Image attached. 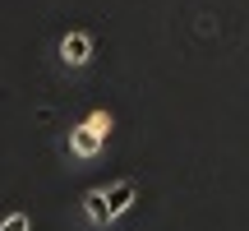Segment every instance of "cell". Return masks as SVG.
I'll return each instance as SVG.
<instances>
[{
  "mask_svg": "<svg viewBox=\"0 0 249 231\" xmlns=\"http://www.w3.org/2000/svg\"><path fill=\"white\" fill-rule=\"evenodd\" d=\"M107 130H111V120H107V111H97V116H88V120L79 125V130L70 134V148L79 153V157H92V153L107 143Z\"/></svg>",
  "mask_w": 249,
  "mask_h": 231,
  "instance_id": "1",
  "label": "cell"
},
{
  "mask_svg": "<svg viewBox=\"0 0 249 231\" xmlns=\"http://www.w3.org/2000/svg\"><path fill=\"white\" fill-rule=\"evenodd\" d=\"M60 56H65V65H83V60L92 56V42H88L83 33H70V37L60 42Z\"/></svg>",
  "mask_w": 249,
  "mask_h": 231,
  "instance_id": "2",
  "label": "cell"
},
{
  "mask_svg": "<svg viewBox=\"0 0 249 231\" xmlns=\"http://www.w3.org/2000/svg\"><path fill=\"white\" fill-rule=\"evenodd\" d=\"M129 204H134V185H129V180H120V185L107 190V213H111V217H120Z\"/></svg>",
  "mask_w": 249,
  "mask_h": 231,
  "instance_id": "3",
  "label": "cell"
},
{
  "mask_svg": "<svg viewBox=\"0 0 249 231\" xmlns=\"http://www.w3.org/2000/svg\"><path fill=\"white\" fill-rule=\"evenodd\" d=\"M83 208H88L92 222H111V213H107V194H102V190H92V194L83 199Z\"/></svg>",
  "mask_w": 249,
  "mask_h": 231,
  "instance_id": "4",
  "label": "cell"
},
{
  "mask_svg": "<svg viewBox=\"0 0 249 231\" xmlns=\"http://www.w3.org/2000/svg\"><path fill=\"white\" fill-rule=\"evenodd\" d=\"M0 231H28V217L23 213H9L5 222H0Z\"/></svg>",
  "mask_w": 249,
  "mask_h": 231,
  "instance_id": "5",
  "label": "cell"
}]
</instances>
